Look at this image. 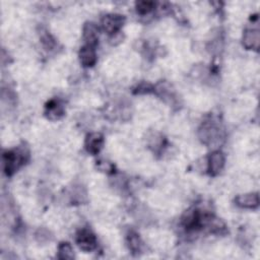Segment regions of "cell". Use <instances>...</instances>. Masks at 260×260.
Returning <instances> with one entry per match:
<instances>
[{"instance_id": "cell-1", "label": "cell", "mask_w": 260, "mask_h": 260, "mask_svg": "<svg viewBox=\"0 0 260 260\" xmlns=\"http://www.w3.org/2000/svg\"><path fill=\"white\" fill-rule=\"evenodd\" d=\"M23 162V157L17 152L10 151L3 154V166L7 175L13 174Z\"/></svg>"}, {"instance_id": "cell-2", "label": "cell", "mask_w": 260, "mask_h": 260, "mask_svg": "<svg viewBox=\"0 0 260 260\" xmlns=\"http://www.w3.org/2000/svg\"><path fill=\"white\" fill-rule=\"evenodd\" d=\"M124 17L120 14H108L102 19V26L105 32L110 35L116 34L123 27Z\"/></svg>"}, {"instance_id": "cell-3", "label": "cell", "mask_w": 260, "mask_h": 260, "mask_svg": "<svg viewBox=\"0 0 260 260\" xmlns=\"http://www.w3.org/2000/svg\"><path fill=\"white\" fill-rule=\"evenodd\" d=\"M77 243L84 251H91L97 246V239L89 230L84 229L79 232L77 236Z\"/></svg>"}, {"instance_id": "cell-4", "label": "cell", "mask_w": 260, "mask_h": 260, "mask_svg": "<svg viewBox=\"0 0 260 260\" xmlns=\"http://www.w3.org/2000/svg\"><path fill=\"white\" fill-rule=\"evenodd\" d=\"M225 166V156L222 152L216 151L208 157V171L210 175H218Z\"/></svg>"}, {"instance_id": "cell-5", "label": "cell", "mask_w": 260, "mask_h": 260, "mask_svg": "<svg viewBox=\"0 0 260 260\" xmlns=\"http://www.w3.org/2000/svg\"><path fill=\"white\" fill-rule=\"evenodd\" d=\"M104 137L101 133L93 132L87 135L86 139V149L91 155H97L103 148Z\"/></svg>"}, {"instance_id": "cell-6", "label": "cell", "mask_w": 260, "mask_h": 260, "mask_svg": "<svg viewBox=\"0 0 260 260\" xmlns=\"http://www.w3.org/2000/svg\"><path fill=\"white\" fill-rule=\"evenodd\" d=\"M80 59L84 66L91 67L97 62V54L94 47L86 45L80 51Z\"/></svg>"}, {"instance_id": "cell-7", "label": "cell", "mask_w": 260, "mask_h": 260, "mask_svg": "<svg viewBox=\"0 0 260 260\" xmlns=\"http://www.w3.org/2000/svg\"><path fill=\"white\" fill-rule=\"evenodd\" d=\"M260 34L258 30H247L243 35V45L246 49L258 50Z\"/></svg>"}, {"instance_id": "cell-8", "label": "cell", "mask_w": 260, "mask_h": 260, "mask_svg": "<svg viewBox=\"0 0 260 260\" xmlns=\"http://www.w3.org/2000/svg\"><path fill=\"white\" fill-rule=\"evenodd\" d=\"M84 38L87 43V45L96 47L98 44L99 40V35H98V28L96 27L94 23L87 22L84 28Z\"/></svg>"}, {"instance_id": "cell-9", "label": "cell", "mask_w": 260, "mask_h": 260, "mask_svg": "<svg viewBox=\"0 0 260 260\" xmlns=\"http://www.w3.org/2000/svg\"><path fill=\"white\" fill-rule=\"evenodd\" d=\"M236 203L243 208H256L259 205V196L257 193L239 195L236 198Z\"/></svg>"}, {"instance_id": "cell-10", "label": "cell", "mask_w": 260, "mask_h": 260, "mask_svg": "<svg viewBox=\"0 0 260 260\" xmlns=\"http://www.w3.org/2000/svg\"><path fill=\"white\" fill-rule=\"evenodd\" d=\"M46 114L50 119H59L63 115V109L57 101H51L46 106Z\"/></svg>"}, {"instance_id": "cell-11", "label": "cell", "mask_w": 260, "mask_h": 260, "mask_svg": "<svg viewBox=\"0 0 260 260\" xmlns=\"http://www.w3.org/2000/svg\"><path fill=\"white\" fill-rule=\"evenodd\" d=\"M58 257L60 259H73L75 254L72 245L69 243H61L58 249Z\"/></svg>"}, {"instance_id": "cell-12", "label": "cell", "mask_w": 260, "mask_h": 260, "mask_svg": "<svg viewBox=\"0 0 260 260\" xmlns=\"http://www.w3.org/2000/svg\"><path fill=\"white\" fill-rule=\"evenodd\" d=\"M156 4L152 1H139L136 3V10L139 14H148L150 13L154 8Z\"/></svg>"}, {"instance_id": "cell-13", "label": "cell", "mask_w": 260, "mask_h": 260, "mask_svg": "<svg viewBox=\"0 0 260 260\" xmlns=\"http://www.w3.org/2000/svg\"><path fill=\"white\" fill-rule=\"evenodd\" d=\"M128 245H129V249L132 252L135 253V252L140 251L141 243H140V239H139L137 234L130 233V235L128 236Z\"/></svg>"}]
</instances>
